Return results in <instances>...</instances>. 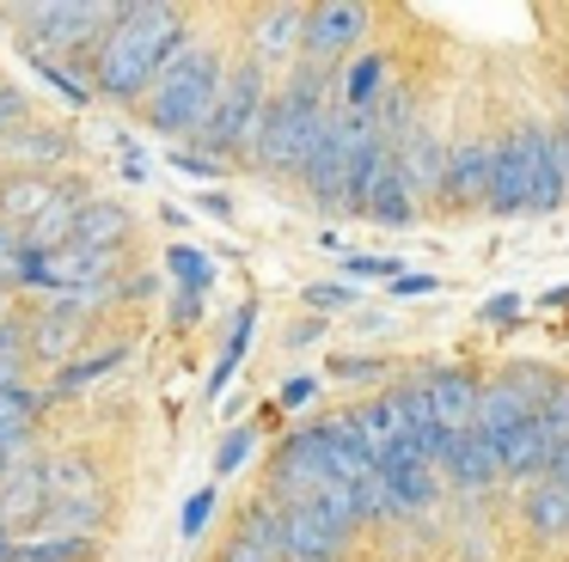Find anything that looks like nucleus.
Masks as SVG:
<instances>
[{"label":"nucleus","mask_w":569,"mask_h":562,"mask_svg":"<svg viewBox=\"0 0 569 562\" xmlns=\"http://www.w3.org/2000/svg\"><path fill=\"white\" fill-rule=\"evenodd\" d=\"M184 49V12L166 7V0H136V7H117L111 31L92 49V80L104 98H141L160 68Z\"/></svg>","instance_id":"nucleus-1"},{"label":"nucleus","mask_w":569,"mask_h":562,"mask_svg":"<svg viewBox=\"0 0 569 562\" xmlns=\"http://www.w3.org/2000/svg\"><path fill=\"white\" fill-rule=\"evenodd\" d=\"M563 195L557 178V153H551V129L520 122L490 147V208L496 214H551Z\"/></svg>","instance_id":"nucleus-2"},{"label":"nucleus","mask_w":569,"mask_h":562,"mask_svg":"<svg viewBox=\"0 0 569 562\" xmlns=\"http://www.w3.org/2000/svg\"><path fill=\"white\" fill-rule=\"evenodd\" d=\"M221 56L209 43H184L172 61L160 68V80L141 92V110H148V129L166 134V141H184V134H202L214 98H221Z\"/></svg>","instance_id":"nucleus-3"},{"label":"nucleus","mask_w":569,"mask_h":562,"mask_svg":"<svg viewBox=\"0 0 569 562\" xmlns=\"http://www.w3.org/2000/svg\"><path fill=\"white\" fill-rule=\"evenodd\" d=\"M325 122V73H295L282 98H263V117H258V134H251V159L263 171H295L307 165L312 153V134Z\"/></svg>","instance_id":"nucleus-4"},{"label":"nucleus","mask_w":569,"mask_h":562,"mask_svg":"<svg viewBox=\"0 0 569 562\" xmlns=\"http://www.w3.org/2000/svg\"><path fill=\"white\" fill-rule=\"evenodd\" d=\"M258 117H263V68L258 61H239L221 80V98H214L209 122H202V134H197V153H209L214 165L233 159V153H251Z\"/></svg>","instance_id":"nucleus-5"},{"label":"nucleus","mask_w":569,"mask_h":562,"mask_svg":"<svg viewBox=\"0 0 569 562\" xmlns=\"http://www.w3.org/2000/svg\"><path fill=\"white\" fill-rule=\"evenodd\" d=\"M117 7L104 0H50V7H19V24H31V43H50V49H80L111 31Z\"/></svg>","instance_id":"nucleus-6"},{"label":"nucleus","mask_w":569,"mask_h":562,"mask_svg":"<svg viewBox=\"0 0 569 562\" xmlns=\"http://www.w3.org/2000/svg\"><path fill=\"white\" fill-rule=\"evenodd\" d=\"M276 532H282V562H337L349 525L319 508H276Z\"/></svg>","instance_id":"nucleus-7"},{"label":"nucleus","mask_w":569,"mask_h":562,"mask_svg":"<svg viewBox=\"0 0 569 562\" xmlns=\"http://www.w3.org/2000/svg\"><path fill=\"white\" fill-rule=\"evenodd\" d=\"M417 385H422V398H429V415L447 428V434H466V428H478V398H483V385L466 373V367H429Z\"/></svg>","instance_id":"nucleus-8"},{"label":"nucleus","mask_w":569,"mask_h":562,"mask_svg":"<svg viewBox=\"0 0 569 562\" xmlns=\"http://www.w3.org/2000/svg\"><path fill=\"white\" fill-rule=\"evenodd\" d=\"M380 483H386V501L405 508V513H422L435 495H441V471H435L422 452H410V446H392L380 459Z\"/></svg>","instance_id":"nucleus-9"},{"label":"nucleus","mask_w":569,"mask_h":562,"mask_svg":"<svg viewBox=\"0 0 569 562\" xmlns=\"http://www.w3.org/2000/svg\"><path fill=\"white\" fill-rule=\"evenodd\" d=\"M361 31H368V7H361V0H325V7L307 12V37H300V43H307V56L331 61V56H343V49H356Z\"/></svg>","instance_id":"nucleus-10"},{"label":"nucleus","mask_w":569,"mask_h":562,"mask_svg":"<svg viewBox=\"0 0 569 562\" xmlns=\"http://www.w3.org/2000/svg\"><path fill=\"white\" fill-rule=\"evenodd\" d=\"M392 165H398V178L410 183V195H441V183H447V153H441V141H435L422 122H410V129L392 141Z\"/></svg>","instance_id":"nucleus-11"},{"label":"nucleus","mask_w":569,"mask_h":562,"mask_svg":"<svg viewBox=\"0 0 569 562\" xmlns=\"http://www.w3.org/2000/svg\"><path fill=\"white\" fill-rule=\"evenodd\" d=\"M496 446V464H502V476H527V483H539V471H551L557 459V440L545 434V422L532 415V422L508 428L502 440H490Z\"/></svg>","instance_id":"nucleus-12"},{"label":"nucleus","mask_w":569,"mask_h":562,"mask_svg":"<svg viewBox=\"0 0 569 562\" xmlns=\"http://www.w3.org/2000/svg\"><path fill=\"white\" fill-rule=\"evenodd\" d=\"M62 195H68L62 178H50V171H19L13 183H0V220L26 232L31 220H43L56 202H62Z\"/></svg>","instance_id":"nucleus-13"},{"label":"nucleus","mask_w":569,"mask_h":562,"mask_svg":"<svg viewBox=\"0 0 569 562\" xmlns=\"http://www.w3.org/2000/svg\"><path fill=\"white\" fill-rule=\"evenodd\" d=\"M441 195H447V202H459V208L490 202V141H459L453 153H447Z\"/></svg>","instance_id":"nucleus-14"},{"label":"nucleus","mask_w":569,"mask_h":562,"mask_svg":"<svg viewBox=\"0 0 569 562\" xmlns=\"http://www.w3.org/2000/svg\"><path fill=\"white\" fill-rule=\"evenodd\" d=\"M435 471H447L459 489H490L496 476H502V464H496V446L478 434V428H466V434H453L447 440V452H441V464Z\"/></svg>","instance_id":"nucleus-15"},{"label":"nucleus","mask_w":569,"mask_h":562,"mask_svg":"<svg viewBox=\"0 0 569 562\" xmlns=\"http://www.w3.org/2000/svg\"><path fill=\"white\" fill-rule=\"evenodd\" d=\"M43 483V508H62V501H99V471H92L80 452H62V459L38 464Z\"/></svg>","instance_id":"nucleus-16"},{"label":"nucleus","mask_w":569,"mask_h":562,"mask_svg":"<svg viewBox=\"0 0 569 562\" xmlns=\"http://www.w3.org/2000/svg\"><path fill=\"white\" fill-rule=\"evenodd\" d=\"M129 208L123 202H80V214H74V244H87V251H123L129 244Z\"/></svg>","instance_id":"nucleus-17"},{"label":"nucleus","mask_w":569,"mask_h":562,"mask_svg":"<svg viewBox=\"0 0 569 562\" xmlns=\"http://www.w3.org/2000/svg\"><path fill=\"white\" fill-rule=\"evenodd\" d=\"M0 159H26L31 171H50L56 159H68V134L62 129H38V122H19V129L0 134Z\"/></svg>","instance_id":"nucleus-18"},{"label":"nucleus","mask_w":569,"mask_h":562,"mask_svg":"<svg viewBox=\"0 0 569 562\" xmlns=\"http://www.w3.org/2000/svg\"><path fill=\"white\" fill-rule=\"evenodd\" d=\"M368 220H380V227H410L417 220V195H410V183L398 178V165L386 159V171L373 178V190H368V208H361Z\"/></svg>","instance_id":"nucleus-19"},{"label":"nucleus","mask_w":569,"mask_h":562,"mask_svg":"<svg viewBox=\"0 0 569 562\" xmlns=\"http://www.w3.org/2000/svg\"><path fill=\"white\" fill-rule=\"evenodd\" d=\"M527 525L539 538H569V489L557 476H539L527 489Z\"/></svg>","instance_id":"nucleus-20"},{"label":"nucleus","mask_w":569,"mask_h":562,"mask_svg":"<svg viewBox=\"0 0 569 562\" xmlns=\"http://www.w3.org/2000/svg\"><path fill=\"white\" fill-rule=\"evenodd\" d=\"M307 37V7H270L258 19V56H295Z\"/></svg>","instance_id":"nucleus-21"},{"label":"nucleus","mask_w":569,"mask_h":562,"mask_svg":"<svg viewBox=\"0 0 569 562\" xmlns=\"http://www.w3.org/2000/svg\"><path fill=\"white\" fill-rule=\"evenodd\" d=\"M166 269H172V281H178V300L202 305V293L214 288V263H209V251H197V244H172V251H166Z\"/></svg>","instance_id":"nucleus-22"},{"label":"nucleus","mask_w":569,"mask_h":562,"mask_svg":"<svg viewBox=\"0 0 569 562\" xmlns=\"http://www.w3.org/2000/svg\"><path fill=\"white\" fill-rule=\"evenodd\" d=\"M251 337H258V305H239V318H233V337H227L221 361H214V373H209V398H221V391L233 385V373H239V361H246Z\"/></svg>","instance_id":"nucleus-23"},{"label":"nucleus","mask_w":569,"mask_h":562,"mask_svg":"<svg viewBox=\"0 0 569 562\" xmlns=\"http://www.w3.org/2000/svg\"><path fill=\"white\" fill-rule=\"evenodd\" d=\"M7 520H43V483H38V471H19L13 483L0 489V525Z\"/></svg>","instance_id":"nucleus-24"},{"label":"nucleus","mask_w":569,"mask_h":562,"mask_svg":"<svg viewBox=\"0 0 569 562\" xmlns=\"http://www.w3.org/2000/svg\"><path fill=\"white\" fill-rule=\"evenodd\" d=\"M380 80H386V61L380 56H361L356 68L343 73V98H337V104H343V110H368L373 98H380Z\"/></svg>","instance_id":"nucleus-25"},{"label":"nucleus","mask_w":569,"mask_h":562,"mask_svg":"<svg viewBox=\"0 0 569 562\" xmlns=\"http://www.w3.org/2000/svg\"><path fill=\"white\" fill-rule=\"evenodd\" d=\"M26 428H31V398L26 391H0V464H7V452L26 440Z\"/></svg>","instance_id":"nucleus-26"},{"label":"nucleus","mask_w":569,"mask_h":562,"mask_svg":"<svg viewBox=\"0 0 569 562\" xmlns=\"http://www.w3.org/2000/svg\"><path fill=\"white\" fill-rule=\"evenodd\" d=\"M87 538H50V532H43V538H31V544H13V562H80V556H87Z\"/></svg>","instance_id":"nucleus-27"},{"label":"nucleus","mask_w":569,"mask_h":562,"mask_svg":"<svg viewBox=\"0 0 569 562\" xmlns=\"http://www.w3.org/2000/svg\"><path fill=\"white\" fill-rule=\"evenodd\" d=\"M539 422L557 446L569 440V379H551V391H545V403H539Z\"/></svg>","instance_id":"nucleus-28"},{"label":"nucleus","mask_w":569,"mask_h":562,"mask_svg":"<svg viewBox=\"0 0 569 562\" xmlns=\"http://www.w3.org/2000/svg\"><path fill=\"white\" fill-rule=\"evenodd\" d=\"M117 361H123V342H117V349H104L99 361H74L62 379H56V391H80V385H92V379H99L104 367H117Z\"/></svg>","instance_id":"nucleus-29"},{"label":"nucleus","mask_w":569,"mask_h":562,"mask_svg":"<svg viewBox=\"0 0 569 562\" xmlns=\"http://www.w3.org/2000/svg\"><path fill=\"white\" fill-rule=\"evenodd\" d=\"M246 459H251V428H233V434L214 446V476H233Z\"/></svg>","instance_id":"nucleus-30"},{"label":"nucleus","mask_w":569,"mask_h":562,"mask_svg":"<svg viewBox=\"0 0 569 562\" xmlns=\"http://www.w3.org/2000/svg\"><path fill=\"white\" fill-rule=\"evenodd\" d=\"M343 269H349V275H373V281H386V288L405 275V263H392V257H361V251H349Z\"/></svg>","instance_id":"nucleus-31"},{"label":"nucleus","mask_w":569,"mask_h":562,"mask_svg":"<svg viewBox=\"0 0 569 562\" xmlns=\"http://www.w3.org/2000/svg\"><path fill=\"white\" fill-rule=\"evenodd\" d=\"M209 513H214V489H197V495L184 501V520H178V532H184L190 544H197L202 525H209Z\"/></svg>","instance_id":"nucleus-32"},{"label":"nucleus","mask_w":569,"mask_h":562,"mask_svg":"<svg viewBox=\"0 0 569 562\" xmlns=\"http://www.w3.org/2000/svg\"><path fill=\"white\" fill-rule=\"evenodd\" d=\"M307 305H319V312H343V305H356V288H337V281H312L307 293H300Z\"/></svg>","instance_id":"nucleus-33"},{"label":"nucleus","mask_w":569,"mask_h":562,"mask_svg":"<svg viewBox=\"0 0 569 562\" xmlns=\"http://www.w3.org/2000/svg\"><path fill=\"white\" fill-rule=\"evenodd\" d=\"M38 73H43V80H50V86H56V92H62V98H68V104H87V98H92V86H80V80H74V73H62V68H56V61H50V56H38Z\"/></svg>","instance_id":"nucleus-34"},{"label":"nucleus","mask_w":569,"mask_h":562,"mask_svg":"<svg viewBox=\"0 0 569 562\" xmlns=\"http://www.w3.org/2000/svg\"><path fill=\"white\" fill-rule=\"evenodd\" d=\"M172 165H178V171H190V178H214V171H221L209 153H197V147H178V153H172Z\"/></svg>","instance_id":"nucleus-35"},{"label":"nucleus","mask_w":569,"mask_h":562,"mask_svg":"<svg viewBox=\"0 0 569 562\" xmlns=\"http://www.w3.org/2000/svg\"><path fill=\"white\" fill-rule=\"evenodd\" d=\"M435 288H441V281H435V275H417V269H405V275L392 281L398 300H422V293H435Z\"/></svg>","instance_id":"nucleus-36"},{"label":"nucleus","mask_w":569,"mask_h":562,"mask_svg":"<svg viewBox=\"0 0 569 562\" xmlns=\"http://www.w3.org/2000/svg\"><path fill=\"white\" fill-rule=\"evenodd\" d=\"M508 318H520V293H496V300H483V324H508Z\"/></svg>","instance_id":"nucleus-37"},{"label":"nucleus","mask_w":569,"mask_h":562,"mask_svg":"<svg viewBox=\"0 0 569 562\" xmlns=\"http://www.w3.org/2000/svg\"><path fill=\"white\" fill-rule=\"evenodd\" d=\"M331 373H337V379H373V373H380V361H368V354H343Z\"/></svg>","instance_id":"nucleus-38"},{"label":"nucleus","mask_w":569,"mask_h":562,"mask_svg":"<svg viewBox=\"0 0 569 562\" xmlns=\"http://www.w3.org/2000/svg\"><path fill=\"white\" fill-rule=\"evenodd\" d=\"M19 251H26V244H19V227H7V220H0V275H7V269H19Z\"/></svg>","instance_id":"nucleus-39"},{"label":"nucleus","mask_w":569,"mask_h":562,"mask_svg":"<svg viewBox=\"0 0 569 562\" xmlns=\"http://www.w3.org/2000/svg\"><path fill=\"white\" fill-rule=\"evenodd\" d=\"M123 178H129V183H148V178H153V159L141 153V147H123Z\"/></svg>","instance_id":"nucleus-40"},{"label":"nucleus","mask_w":569,"mask_h":562,"mask_svg":"<svg viewBox=\"0 0 569 562\" xmlns=\"http://www.w3.org/2000/svg\"><path fill=\"white\" fill-rule=\"evenodd\" d=\"M551 153H557V178H563V195H569V129H551Z\"/></svg>","instance_id":"nucleus-41"},{"label":"nucleus","mask_w":569,"mask_h":562,"mask_svg":"<svg viewBox=\"0 0 569 562\" xmlns=\"http://www.w3.org/2000/svg\"><path fill=\"white\" fill-rule=\"evenodd\" d=\"M312 391H319L312 379H288V385H282V403H288V410H300V403H312Z\"/></svg>","instance_id":"nucleus-42"},{"label":"nucleus","mask_w":569,"mask_h":562,"mask_svg":"<svg viewBox=\"0 0 569 562\" xmlns=\"http://www.w3.org/2000/svg\"><path fill=\"white\" fill-rule=\"evenodd\" d=\"M26 117V98L19 92H0V134H7V122H19Z\"/></svg>","instance_id":"nucleus-43"},{"label":"nucleus","mask_w":569,"mask_h":562,"mask_svg":"<svg viewBox=\"0 0 569 562\" xmlns=\"http://www.w3.org/2000/svg\"><path fill=\"white\" fill-rule=\"evenodd\" d=\"M319 337H325V324H319V318H307L300 330H288V349H307V342H319Z\"/></svg>","instance_id":"nucleus-44"},{"label":"nucleus","mask_w":569,"mask_h":562,"mask_svg":"<svg viewBox=\"0 0 569 562\" xmlns=\"http://www.w3.org/2000/svg\"><path fill=\"white\" fill-rule=\"evenodd\" d=\"M221 562H276V556H263V550H251V544H239V538H233V550H227Z\"/></svg>","instance_id":"nucleus-45"},{"label":"nucleus","mask_w":569,"mask_h":562,"mask_svg":"<svg viewBox=\"0 0 569 562\" xmlns=\"http://www.w3.org/2000/svg\"><path fill=\"white\" fill-rule=\"evenodd\" d=\"M551 476H557V483L569 489V440H563V446H557V459H551Z\"/></svg>","instance_id":"nucleus-46"},{"label":"nucleus","mask_w":569,"mask_h":562,"mask_svg":"<svg viewBox=\"0 0 569 562\" xmlns=\"http://www.w3.org/2000/svg\"><path fill=\"white\" fill-rule=\"evenodd\" d=\"M0 562H13V544H7V538H0Z\"/></svg>","instance_id":"nucleus-47"}]
</instances>
